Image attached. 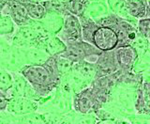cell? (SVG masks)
Returning <instances> with one entry per match:
<instances>
[{
	"label": "cell",
	"instance_id": "obj_20",
	"mask_svg": "<svg viewBox=\"0 0 150 124\" xmlns=\"http://www.w3.org/2000/svg\"><path fill=\"white\" fill-rule=\"evenodd\" d=\"M0 102H1V103H0V109H1V111H4L5 108H6L8 106V96L5 93L1 92V94H0Z\"/></svg>",
	"mask_w": 150,
	"mask_h": 124
},
{
	"label": "cell",
	"instance_id": "obj_22",
	"mask_svg": "<svg viewBox=\"0 0 150 124\" xmlns=\"http://www.w3.org/2000/svg\"><path fill=\"white\" fill-rule=\"evenodd\" d=\"M146 17L150 18V3H148V6H147V11H146Z\"/></svg>",
	"mask_w": 150,
	"mask_h": 124
},
{
	"label": "cell",
	"instance_id": "obj_25",
	"mask_svg": "<svg viewBox=\"0 0 150 124\" xmlns=\"http://www.w3.org/2000/svg\"><path fill=\"white\" fill-rule=\"evenodd\" d=\"M149 40H150V36H149Z\"/></svg>",
	"mask_w": 150,
	"mask_h": 124
},
{
	"label": "cell",
	"instance_id": "obj_11",
	"mask_svg": "<svg viewBox=\"0 0 150 124\" xmlns=\"http://www.w3.org/2000/svg\"><path fill=\"white\" fill-rule=\"evenodd\" d=\"M44 50L51 56H59L66 51L67 44L58 37L51 36L43 41Z\"/></svg>",
	"mask_w": 150,
	"mask_h": 124
},
{
	"label": "cell",
	"instance_id": "obj_5",
	"mask_svg": "<svg viewBox=\"0 0 150 124\" xmlns=\"http://www.w3.org/2000/svg\"><path fill=\"white\" fill-rule=\"evenodd\" d=\"M1 9L2 11L6 9L7 12L4 14H8V15L11 16L18 26H27L31 20V18L28 15L25 4L8 2Z\"/></svg>",
	"mask_w": 150,
	"mask_h": 124
},
{
	"label": "cell",
	"instance_id": "obj_7",
	"mask_svg": "<svg viewBox=\"0 0 150 124\" xmlns=\"http://www.w3.org/2000/svg\"><path fill=\"white\" fill-rule=\"evenodd\" d=\"M13 40L16 44H29L42 41L37 32L28 25L19 26Z\"/></svg>",
	"mask_w": 150,
	"mask_h": 124
},
{
	"label": "cell",
	"instance_id": "obj_4",
	"mask_svg": "<svg viewBox=\"0 0 150 124\" xmlns=\"http://www.w3.org/2000/svg\"><path fill=\"white\" fill-rule=\"evenodd\" d=\"M82 30V23L80 18L69 13L64 17V25L58 33V36L64 42L81 41L83 40Z\"/></svg>",
	"mask_w": 150,
	"mask_h": 124
},
{
	"label": "cell",
	"instance_id": "obj_13",
	"mask_svg": "<svg viewBox=\"0 0 150 124\" xmlns=\"http://www.w3.org/2000/svg\"><path fill=\"white\" fill-rule=\"evenodd\" d=\"M128 11L130 17L143 19L146 17L148 3L146 0H127Z\"/></svg>",
	"mask_w": 150,
	"mask_h": 124
},
{
	"label": "cell",
	"instance_id": "obj_23",
	"mask_svg": "<svg viewBox=\"0 0 150 124\" xmlns=\"http://www.w3.org/2000/svg\"><path fill=\"white\" fill-rule=\"evenodd\" d=\"M32 1H34V2H40V3H42V2L48 1V0H32Z\"/></svg>",
	"mask_w": 150,
	"mask_h": 124
},
{
	"label": "cell",
	"instance_id": "obj_21",
	"mask_svg": "<svg viewBox=\"0 0 150 124\" xmlns=\"http://www.w3.org/2000/svg\"><path fill=\"white\" fill-rule=\"evenodd\" d=\"M144 88H145V90H146L148 93H150V83L145 84L144 85Z\"/></svg>",
	"mask_w": 150,
	"mask_h": 124
},
{
	"label": "cell",
	"instance_id": "obj_3",
	"mask_svg": "<svg viewBox=\"0 0 150 124\" xmlns=\"http://www.w3.org/2000/svg\"><path fill=\"white\" fill-rule=\"evenodd\" d=\"M91 43L101 52H109L118 47L119 40L114 28L100 26L94 32Z\"/></svg>",
	"mask_w": 150,
	"mask_h": 124
},
{
	"label": "cell",
	"instance_id": "obj_12",
	"mask_svg": "<svg viewBox=\"0 0 150 124\" xmlns=\"http://www.w3.org/2000/svg\"><path fill=\"white\" fill-rule=\"evenodd\" d=\"M94 102H95V95L93 91H91V89H86L77 95L74 103L78 110L86 113L88 110H90Z\"/></svg>",
	"mask_w": 150,
	"mask_h": 124
},
{
	"label": "cell",
	"instance_id": "obj_18",
	"mask_svg": "<svg viewBox=\"0 0 150 124\" xmlns=\"http://www.w3.org/2000/svg\"><path fill=\"white\" fill-rule=\"evenodd\" d=\"M14 80L12 76L8 73V71H5L4 68L1 70V73H0V89L1 92L6 94V91L11 89L13 87Z\"/></svg>",
	"mask_w": 150,
	"mask_h": 124
},
{
	"label": "cell",
	"instance_id": "obj_24",
	"mask_svg": "<svg viewBox=\"0 0 150 124\" xmlns=\"http://www.w3.org/2000/svg\"><path fill=\"white\" fill-rule=\"evenodd\" d=\"M89 2H100V1H103V0H88Z\"/></svg>",
	"mask_w": 150,
	"mask_h": 124
},
{
	"label": "cell",
	"instance_id": "obj_1",
	"mask_svg": "<svg viewBox=\"0 0 150 124\" xmlns=\"http://www.w3.org/2000/svg\"><path fill=\"white\" fill-rule=\"evenodd\" d=\"M21 73L37 93L40 94H46L57 84L44 64L26 65L22 68Z\"/></svg>",
	"mask_w": 150,
	"mask_h": 124
},
{
	"label": "cell",
	"instance_id": "obj_19",
	"mask_svg": "<svg viewBox=\"0 0 150 124\" xmlns=\"http://www.w3.org/2000/svg\"><path fill=\"white\" fill-rule=\"evenodd\" d=\"M138 30L141 33V35L144 37L149 38L150 36V18L145 17L140 19L138 22Z\"/></svg>",
	"mask_w": 150,
	"mask_h": 124
},
{
	"label": "cell",
	"instance_id": "obj_10",
	"mask_svg": "<svg viewBox=\"0 0 150 124\" xmlns=\"http://www.w3.org/2000/svg\"><path fill=\"white\" fill-rule=\"evenodd\" d=\"M23 52L25 63L27 65H42L51 56L47 52L36 48L23 50Z\"/></svg>",
	"mask_w": 150,
	"mask_h": 124
},
{
	"label": "cell",
	"instance_id": "obj_15",
	"mask_svg": "<svg viewBox=\"0 0 150 124\" xmlns=\"http://www.w3.org/2000/svg\"><path fill=\"white\" fill-rule=\"evenodd\" d=\"M88 4V0H68V1H65L68 11L79 18L84 15Z\"/></svg>",
	"mask_w": 150,
	"mask_h": 124
},
{
	"label": "cell",
	"instance_id": "obj_14",
	"mask_svg": "<svg viewBox=\"0 0 150 124\" xmlns=\"http://www.w3.org/2000/svg\"><path fill=\"white\" fill-rule=\"evenodd\" d=\"M25 6L26 8L28 15L33 20H42L48 13L45 6L40 2L31 1L25 3Z\"/></svg>",
	"mask_w": 150,
	"mask_h": 124
},
{
	"label": "cell",
	"instance_id": "obj_6",
	"mask_svg": "<svg viewBox=\"0 0 150 124\" xmlns=\"http://www.w3.org/2000/svg\"><path fill=\"white\" fill-rule=\"evenodd\" d=\"M115 56L117 66L123 70H127L133 65L137 58V54L133 47L129 44L117 47L115 50Z\"/></svg>",
	"mask_w": 150,
	"mask_h": 124
},
{
	"label": "cell",
	"instance_id": "obj_8",
	"mask_svg": "<svg viewBox=\"0 0 150 124\" xmlns=\"http://www.w3.org/2000/svg\"><path fill=\"white\" fill-rule=\"evenodd\" d=\"M52 35L58 34L64 25V16L55 12H48L47 15L40 20Z\"/></svg>",
	"mask_w": 150,
	"mask_h": 124
},
{
	"label": "cell",
	"instance_id": "obj_9",
	"mask_svg": "<svg viewBox=\"0 0 150 124\" xmlns=\"http://www.w3.org/2000/svg\"><path fill=\"white\" fill-rule=\"evenodd\" d=\"M108 14H109V6L104 1L89 2L84 16L97 21L102 17L107 16Z\"/></svg>",
	"mask_w": 150,
	"mask_h": 124
},
{
	"label": "cell",
	"instance_id": "obj_17",
	"mask_svg": "<svg viewBox=\"0 0 150 124\" xmlns=\"http://www.w3.org/2000/svg\"><path fill=\"white\" fill-rule=\"evenodd\" d=\"M15 25L13 19L8 14H1L0 17V33L1 35H11L15 31Z\"/></svg>",
	"mask_w": 150,
	"mask_h": 124
},
{
	"label": "cell",
	"instance_id": "obj_2",
	"mask_svg": "<svg viewBox=\"0 0 150 124\" xmlns=\"http://www.w3.org/2000/svg\"><path fill=\"white\" fill-rule=\"evenodd\" d=\"M65 43L67 44V49L59 56L71 62H79L91 56H100L103 53L94 44L83 40L68 41Z\"/></svg>",
	"mask_w": 150,
	"mask_h": 124
},
{
	"label": "cell",
	"instance_id": "obj_16",
	"mask_svg": "<svg viewBox=\"0 0 150 124\" xmlns=\"http://www.w3.org/2000/svg\"><path fill=\"white\" fill-rule=\"evenodd\" d=\"M107 4L112 13L124 19L129 17L127 0H107Z\"/></svg>",
	"mask_w": 150,
	"mask_h": 124
}]
</instances>
